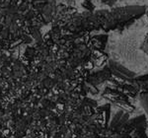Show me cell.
I'll return each mask as SVG.
<instances>
[{
    "instance_id": "6da1fadb",
    "label": "cell",
    "mask_w": 148,
    "mask_h": 138,
    "mask_svg": "<svg viewBox=\"0 0 148 138\" xmlns=\"http://www.w3.org/2000/svg\"><path fill=\"white\" fill-rule=\"evenodd\" d=\"M128 121V113L125 111H120L116 113L114 118L112 120V122L110 124V130L112 132L120 133L123 127L125 125V123Z\"/></svg>"
},
{
    "instance_id": "7a4b0ae2",
    "label": "cell",
    "mask_w": 148,
    "mask_h": 138,
    "mask_svg": "<svg viewBox=\"0 0 148 138\" xmlns=\"http://www.w3.org/2000/svg\"><path fill=\"white\" fill-rule=\"evenodd\" d=\"M112 75L113 74H112V71H111V69H110V67L105 68V69H103V70L99 71V72L93 73V74L88 78L87 82L90 83L93 86H97V85L101 84L104 81L111 79Z\"/></svg>"
},
{
    "instance_id": "3957f363",
    "label": "cell",
    "mask_w": 148,
    "mask_h": 138,
    "mask_svg": "<svg viewBox=\"0 0 148 138\" xmlns=\"http://www.w3.org/2000/svg\"><path fill=\"white\" fill-rule=\"evenodd\" d=\"M141 49L145 52V53L148 54V35L146 36L144 42H143V44H141Z\"/></svg>"
}]
</instances>
